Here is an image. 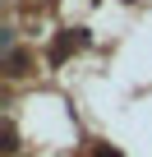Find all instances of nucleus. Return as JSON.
<instances>
[{"label": "nucleus", "mask_w": 152, "mask_h": 157, "mask_svg": "<svg viewBox=\"0 0 152 157\" xmlns=\"http://www.w3.org/2000/svg\"><path fill=\"white\" fill-rule=\"evenodd\" d=\"M97 157H120V152H111V148H102V152H97Z\"/></svg>", "instance_id": "f257e3e1"}]
</instances>
